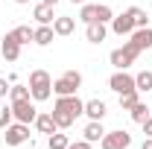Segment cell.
Masks as SVG:
<instances>
[{
  "instance_id": "cell-26",
  "label": "cell",
  "mask_w": 152,
  "mask_h": 149,
  "mask_svg": "<svg viewBox=\"0 0 152 149\" xmlns=\"http://www.w3.org/2000/svg\"><path fill=\"white\" fill-rule=\"evenodd\" d=\"M53 120H56V126L58 129H70V126H73V120L76 117H70V114H64V111H58V108H53Z\"/></svg>"
},
{
  "instance_id": "cell-12",
  "label": "cell",
  "mask_w": 152,
  "mask_h": 149,
  "mask_svg": "<svg viewBox=\"0 0 152 149\" xmlns=\"http://www.w3.org/2000/svg\"><path fill=\"white\" fill-rule=\"evenodd\" d=\"M0 53H3L6 61H18V58H20V44L6 32V35H3V44H0Z\"/></svg>"
},
{
  "instance_id": "cell-36",
  "label": "cell",
  "mask_w": 152,
  "mask_h": 149,
  "mask_svg": "<svg viewBox=\"0 0 152 149\" xmlns=\"http://www.w3.org/2000/svg\"><path fill=\"white\" fill-rule=\"evenodd\" d=\"M15 3H20V6H23V3H29V0H15Z\"/></svg>"
},
{
  "instance_id": "cell-20",
  "label": "cell",
  "mask_w": 152,
  "mask_h": 149,
  "mask_svg": "<svg viewBox=\"0 0 152 149\" xmlns=\"http://www.w3.org/2000/svg\"><path fill=\"white\" fill-rule=\"evenodd\" d=\"M129 15H132V20H134V29H140V26H149V15L140 9V6H129L126 9Z\"/></svg>"
},
{
  "instance_id": "cell-11",
  "label": "cell",
  "mask_w": 152,
  "mask_h": 149,
  "mask_svg": "<svg viewBox=\"0 0 152 149\" xmlns=\"http://www.w3.org/2000/svg\"><path fill=\"white\" fill-rule=\"evenodd\" d=\"M129 44H134L140 53L149 50V47H152V26H140V29H134L132 35H129Z\"/></svg>"
},
{
  "instance_id": "cell-8",
  "label": "cell",
  "mask_w": 152,
  "mask_h": 149,
  "mask_svg": "<svg viewBox=\"0 0 152 149\" xmlns=\"http://www.w3.org/2000/svg\"><path fill=\"white\" fill-rule=\"evenodd\" d=\"M108 88H111L114 93L137 91V88H134V76H132V73H126V70H117V73H111V79H108Z\"/></svg>"
},
{
  "instance_id": "cell-29",
  "label": "cell",
  "mask_w": 152,
  "mask_h": 149,
  "mask_svg": "<svg viewBox=\"0 0 152 149\" xmlns=\"http://www.w3.org/2000/svg\"><path fill=\"white\" fill-rule=\"evenodd\" d=\"M15 123V114H12V105H0V129L12 126Z\"/></svg>"
},
{
  "instance_id": "cell-34",
  "label": "cell",
  "mask_w": 152,
  "mask_h": 149,
  "mask_svg": "<svg viewBox=\"0 0 152 149\" xmlns=\"http://www.w3.org/2000/svg\"><path fill=\"white\" fill-rule=\"evenodd\" d=\"M41 3H50V6H56V3H58V0H41Z\"/></svg>"
},
{
  "instance_id": "cell-5",
  "label": "cell",
  "mask_w": 152,
  "mask_h": 149,
  "mask_svg": "<svg viewBox=\"0 0 152 149\" xmlns=\"http://www.w3.org/2000/svg\"><path fill=\"white\" fill-rule=\"evenodd\" d=\"M99 146H102V149H129V146H132V134H129V131H123V129L105 131V134H102V140H99Z\"/></svg>"
},
{
  "instance_id": "cell-27",
  "label": "cell",
  "mask_w": 152,
  "mask_h": 149,
  "mask_svg": "<svg viewBox=\"0 0 152 149\" xmlns=\"http://www.w3.org/2000/svg\"><path fill=\"white\" fill-rule=\"evenodd\" d=\"M129 114H132V120H134V123H143V120L149 117V108H146V102L140 99V102H137L134 108H129Z\"/></svg>"
},
{
  "instance_id": "cell-16",
  "label": "cell",
  "mask_w": 152,
  "mask_h": 149,
  "mask_svg": "<svg viewBox=\"0 0 152 149\" xmlns=\"http://www.w3.org/2000/svg\"><path fill=\"white\" fill-rule=\"evenodd\" d=\"M76 29V20L73 18H67V15H61V18H56L53 20V32H56V35H70V32H73Z\"/></svg>"
},
{
  "instance_id": "cell-7",
  "label": "cell",
  "mask_w": 152,
  "mask_h": 149,
  "mask_svg": "<svg viewBox=\"0 0 152 149\" xmlns=\"http://www.w3.org/2000/svg\"><path fill=\"white\" fill-rule=\"evenodd\" d=\"M56 108L70 114V117H79V114H85V102L76 93H70V96H56Z\"/></svg>"
},
{
  "instance_id": "cell-33",
  "label": "cell",
  "mask_w": 152,
  "mask_h": 149,
  "mask_svg": "<svg viewBox=\"0 0 152 149\" xmlns=\"http://www.w3.org/2000/svg\"><path fill=\"white\" fill-rule=\"evenodd\" d=\"M140 149H152V137H143V143H140Z\"/></svg>"
},
{
  "instance_id": "cell-10",
  "label": "cell",
  "mask_w": 152,
  "mask_h": 149,
  "mask_svg": "<svg viewBox=\"0 0 152 149\" xmlns=\"http://www.w3.org/2000/svg\"><path fill=\"white\" fill-rule=\"evenodd\" d=\"M108 35V23H99V20H91V23H85V38L91 41V44H102Z\"/></svg>"
},
{
  "instance_id": "cell-14",
  "label": "cell",
  "mask_w": 152,
  "mask_h": 149,
  "mask_svg": "<svg viewBox=\"0 0 152 149\" xmlns=\"http://www.w3.org/2000/svg\"><path fill=\"white\" fill-rule=\"evenodd\" d=\"M32 126H35V129L41 131V134H47V137H50L53 131H58L56 120H53V114H38V117H35V123H32Z\"/></svg>"
},
{
  "instance_id": "cell-37",
  "label": "cell",
  "mask_w": 152,
  "mask_h": 149,
  "mask_svg": "<svg viewBox=\"0 0 152 149\" xmlns=\"http://www.w3.org/2000/svg\"><path fill=\"white\" fill-rule=\"evenodd\" d=\"M149 26H152V15H149Z\"/></svg>"
},
{
  "instance_id": "cell-18",
  "label": "cell",
  "mask_w": 152,
  "mask_h": 149,
  "mask_svg": "<svg viewBox=\"0 0 152 149\" xmlns=\"http://www.w3.org/2000/svg\"><path fill=\"white\" fill-rule=\"evenodd\" d=\"M85 114H88V120H102L105 117V102L102 99H88L85 102Z\"/></svg>"
},
{
  "instance_id": "cell-22",
  "label": "cell",
  "mask_w": 152,
  "mask_h": 149,
  "mask_svg": "<svg viewBox=\"0 0 152 149\" xmlns=\"http://www.w3.org/2000/svg\"><path fill=\"white\" fill-rule=\"evenodd\" d=\"M134 88H137L140 93L152 91V70H140V73L134 76Z\"/></svg>"
},
{
  "instance_id": "cell-35",
  "label": "cell",
  "mask_w": 152,
  "mask_h": 149,
  "mask_svg": "<svg viewBox=\"0 0 152 149\" xmlns=\"http://www.w3.org/2000/svg\"><path fill=\"white\" fill-rule=\"evenodd\" d=\"M70 3H79V6H82V3H88V0H70Z\"/></svg>"
},
{
  "instance_id": "cell-30",
  "label": "cell",
  "mask_w": 152,
  "mask_h": 149,
  "mask_svg": "<svg viewBox=\"0 0 152 149\" xmlns=\"http://www.w3.org/2000/svg\"><path fill=\"white\" fill-rule=\"evenodd\" d=\"M91 146H94V143L82 137V140H76V143H70V146H67V149H91Z\"/></svg>"
},
{
  "instance_id": "cell-1",
  "label": "cell",
  "mask_w": 152,
  "mask_h": 149,
  "mask_svg": "<svg viewBox=\"0 0 152 149\" xmlns=\"http://www.w3.org/2000/svg\"><path fill=\"white\" fill-rule=\"evenodd\" d=\"M29 93H32V99L35 102H44V99H50L53 96V76L47 73V70H32L29 73Z\"/></svg>"
},
{
  "instance_id": "cell-6",
  "label": "cell",
  "mask_w": 152,
  "mask_h": 149,
  "mask_svg": "<svg viewBox=\"0 0 152 149\" xmlns=\"http://www.w3.org/2000/svg\"><path fill=\"white\" fill-rule=\"evenodd\" d=\"M6 146H20V143H26L29 140V126L26 123H12V126H6Z\"/></svg>"
},
{
  "instance_id": "cell-23",
  "label": "cell",
  "mask_w": 152,
  "mask_h": 149,
  "mask_svg": "<svg viewBox=\"0 0 152 149\" xmlns=\"http://www.w3.org/2000/svg\"><path fill=\"white\" fill-rule=\"evenodd\" d=\"M137 102H140V91H126V93H120V108H123V111L134 108Z\"/></svg>"
},
{
  "instance_id": "cell-19",
  "label": "cell",
  "mask_w": 152,
  "mask_h": 149,
  "mask_svg": "<svg viewBox=\"0 0 152 149\" xmlns=\"http://www.w3.org/2000/svg\"><path fill=\"white\" fill-rule=\"evenodd\" d=\"M9 35H12V38H15V41L20 44V47H23V44H29V41L35 38V29H29V26H15Z\"/></svg>"
},
{
  "instance_id": "cell-4",
  "label": "cell",
  "mask_w": 152,
  "mask_h": 149,
  "mask_svg": "<svg viewBox=\"0 0 152 149\" xmlns=\"http://www.w3.org/2000/svg\"><path fill=\"white\" fill-rule=\"evenodd\" d=\"M12 114H15V120L18 123H35L38 117V108H35V99H15L12 102Z\"/></svg>"
},
{
  "instance_id": "cell-2",
  "label": "cell",
  "mask_w": 152,
  "mask_h": 149,
  "mask_svg": "<svg viewBox=\"0 0 152 149\" xmlns=\"http://www.w3.org/2000/svg\"><path fill=\"white\" fill-rule=\"evenodd\" d=\"M79 88H82V73H79V70H64V73L53 82V93H56V96H70V93H76Z\"/></svg>"
},
{
  "instance_id": "cell-15",
  "label": "cell",
  "mask_w": 152,
  "mask_h": 149,
  "mask_svg": "<svg viewBox=\"0 0 152 149\" xmlns=\"http://www.w3.org/2000/svg\"><path fill=\"white\" fill-rule=\"evenodd\" d=\"M85 140H91V143H99L102 140V134H105V129H102V120H91L88 126H85Z\"/></svg>"
},
{
  "instance_id": "cell-21",
  "label": "cell",
  "mask_w": 152,
  "mask_h": 149,
  "mask_svg": "<svg viewBox=\"0 0 152 149\" xmlns=\"http://www.w3.org/2000/svg\"><path fill=\"white\" fill-rule=\"evenodd\" d=\"M47 146H50V149H67V146H70V137L61 134V129H58V131H53V134L47 137Z\"/></svg>"
},
{
  "instance_id": "cell-32",
  "label": "cell",
  "mask_w": 152,
  "mask_h": 149,
  "mask_svg": "<svg viewBox=\"0 0 152 149\" xmlns=\"http://www.w3.org/2000/svg\"><path fill=\"white\" fill-rule=\"evenodd\" d=\"M140 126H143V134H146V137H152V117H146Z\"/></svg>"
},
{
  "instance_id": "cell-24",
  "label": "cell",
  "mask_w": 152,
  "mask_h": 149,
  "mask_svg": "<svg viewBox=\"0 0 152 149\" xmlns=\"http://www.w3.org/2000/svg\"><path fill=\"white\" fill-rule=\"evenodd\" d=\"M9 99H12V102H15V99H32L29 85H18V82H15V85L9 88Z\"/></svg>"
},
{
  "instance_id": "cell-3",
  "label": "cell",
  "mask_w": 152,
  "mask_h": 149,
  "mask_svg": "<svg viewBox=\"0 0 152 149\" xmlns=\"http://www.w3.org/2000/svg\"><path fill=\"white\" fill-rule=\"evenodd\" d=\"M140 56V50L134 47V44H123V47H117V50H111V56H108V61H111L117 70H126V67H132L134 64V58Z\"/></svg>"
},
{
  "instance_id": "cell-25",
  "label": "cell",
  "mask_w": 152,
  "mask_h": 149,
  "mask_svg": "<svg viewBox=\"0 0 152 149\" xmlns=\"http://www.w3.org/2000/svg\"><path fill=\"white\" fill-rule=\"evenodd\" d=\"M79 20H82V23L96 20V3H82V9H79Z\"/></svg>"
},
{
  "instance_id": "cell-17",
  "label": "cell",
  "mask_w": 152,
  "mask_h": 149,
  "mask_svg": "<svg viewBox=\"0 0 152 149\" xmlns=\"http://www.w3.org/2000/svg\"><path fill=\"white\" fill-rule=\"evenodd\" d=\"M32 18H35L38 23H53V20H56L53 6H50V3H38L35 9H32Z\"/></svg>"
},
{
  "instance_id": "cell-9",
  "label": "cell",
  "mask_w": 152,
  "mask_h": 149,
  "mask_svg": "<svg viewBox=\"0 0 152 149\" xmlns=\"http://www.w3.org/2000/svg\"><path fill=\"white\" fill-rule=\"evenodd\" d=\"M111 32H117V35L123 38V35H132L134 32V20L129 12H123V15H114L111 18Z\"/></svg>"
},
{
  "instance_id": "cell-31",
  "label": "cell",
  "mask_w": 152,
  "mask_h": 149,
  "mask_svg": "<svg viewBox=\"0 0 152 149\" xmlns=\"http://www.w3.org/2000/svg\"><path fill=\"white\" fill-rule=\"evenodd\" d=\"M9 88H12V82H9V79H0V99L9 96Z\"/></svg>"
},
{
  "instance_id": "cell-13",
  "label": "cell",
  "mask_w": 152,
  "mask_h": 149,
  "mask_svg": "<svg viewBox=\"0 0 152 149\" xmlns=\"http://www.w3.org/2000/svg\"><path fill=\"white\" fill-rule=\"evenodd\" d=\"M53 38H56V32H53V23H38L32 44H38V47H47V44H53Z\"/></svg>"
},
{
  "instance_id": "cell-28",
  "label": "cell",
  "mask_w": 152,
  "mask_h": 149,
  "mask_svg": "<svg viewBox=\"0 0 152 149\" xmlns=\"http://www.w3.org/2000/svg\"><path fill=\"white\" fill-rule=\"evenodd\" d=\"M111 18H114L111 6H108V3H96V20H99V23H111Z\"/></svg>"
}]
</instances>
